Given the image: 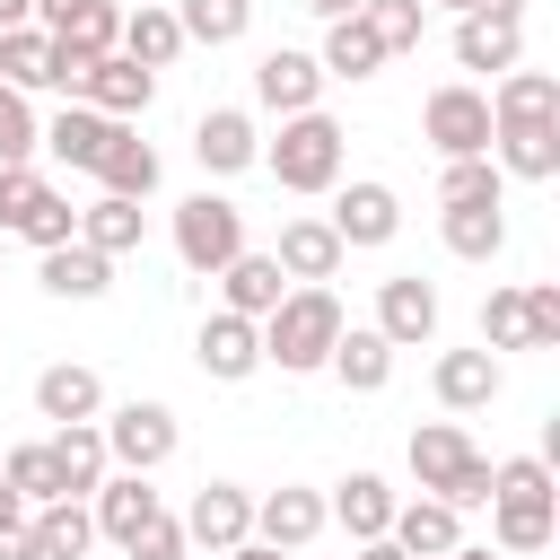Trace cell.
<instances>
[{"instance_id": "6da1fadb", "label": "cell", "mask_w": 560, "mask_h": 560, "mask_svg": "<svg viewBox=\"0 0 560 560\" xmlns=\"http://www.w3.org/2000/svg\"><path fill=\"white\" fill-rule=\"evenodd\" d=\"M490 542L508 551V560H525V551H551V534H560V481H551V455H508V464H490Z\"/></svg>"}, {"instance_id": "7a4b0ae2", "label": "cell", "mask_w": 560, "mask_h": 560, "mask_svg": "<svg viewBox=\"0 0 560 560\" xmlns=\"http://www.w3.org/2000/svg\"><path fill=\"white\" fill-rule=\"evenodd\" d=\"M341 298L324 289V280H298L271 315H262V368H280V376H315L324 359H332V341H341Z\"/></svg>"}, {"instance_id": "3957f363", "label": "cell", "mask_w": 560, "mask_h": 560, "mask_svg": "<svg viewBox=\"0 0 560 560\" xmlns=\"http://www.w3.org/2000/svg\"><path fill=\"white\" fill-rule=\"evenodd\" d=\"M341 122L324 114V105H306V114H280V140L254 158V166H271V184L280 192H332L341 184Z\"/></svg>"}, {"instance_id": "277c9868", "label": "cell", "mask_w": 560, "mask_h": 560, "mask_svg": "<svg viewBox=\"0 0 560 560\" xmlns=\"http://www.w3.org/2000/svg\"><path fill=\"white\" fill-rule=\"evenodd\" d=\"M411 481L446 508H481L490 499V455L455 420H429V429H411Z\"/></svg>"}, {"instance_id": "5b68a950", "label": "cell", "mask_w": 560, "mask_h": 560, "mask_svg": "<svg viewBox=\"0 0 560 560\" xmlns=\"http://www.w3.org/2000/svg\"><path fill=\"white\" fill-rule=\"evenodd\" d=\"M245 254V210L228 201V192H192V201H175V262L184 271H219V262H236Z\"/></svg>"}, {"instance_id": "8992f818", "label": "cell", "mask_w": 560, "mask_h": 560, "mask_svg": "<svg viewBox=\"0 0 560 560\" xmlns=\"http://www.w3.org/2000/svg\"><path fill=\"white\" fill-rule=\"evenodd\" d=\"M96 429H105V464H114V472H158V464L175 455V438H184L175 411H166V402H140V394L114 402V411H96Z\"/></svg>"}, {"instance_id": "52a82bcc", "label": "cell", "mask_w": 560, "mask_h": 560, "mask_svg": "<svg viewBox=\"0 0 560 560\" xmlns=\"http://www.w3.org/2000/svg\"><path fill=\"white\" fill-rule=\"evenodd\" d=\"M420 131H429V149H438V158H490V88H472V79L429 88Z\"/></svg>"}, {"instance_id": "ba28073f", "label": "cell", "mask_w": 560, "mask_h": 560, "mask_svg": "<svg viewBox=\"0 0 560 560\" xmlns=\"http://www.w3.org/2000/svg\"><path fill=\"white\" fill-rule=\"evenodd\" d=\"M332 236L341 245H394L402 236V201H394V184H376V175H350V184H332Z\"/></svg>"}, {"instance_id": "9c48e42d", "label": "cell", "mask_w": 560, "mask_h": 560, "mask_svg": "<svg viewBox=\"0 0 560 560\" xmlns=\"http://www.w3.org/2000/svg\"><path fill=\"white\" fill-rule=\"evenodd\" d=\"M192 359H201V376H210V385H245V376L262 368V324L219 306V315L192 332Z\"/></svg>"}, {"instance_id": "30bf717a", "label": "cell", "mask_w": 560, "mask_h": 560, "mask_svg": "<svg viewBox=\"0 0 560 560\" xmlns=\"http://www.w3.org/2000/svg\"><path fill=\"white\" fill-rule=\"evenodd\" d=\"M254 105H262V114H306V105H324V61L298 52V44L262 52V61H254Z\"/></svg>"}, {"instance_id": "8fae6325", "label": "cell", "mask_w": 560, "mask_h": 560, "mask_svg": "<svg viewBox=\"0 0 560 560\" xmlns=\"http://www.w3.org/2000/svg\"><path fill=\"white\" fill-rule=\"evenodd\" d=\"M376 332H385L394 350H420V341H438V289H429L420 271H394V280H376Z\"/></svg>"}, {"instance_id": "7c38bea8", "label": "cell", "mask_w": 560, "mask_h": 560, "mask_svg": "<svg viewBox=\"0 0 560 560\" xmlns=\"http://www.w3.org/2000/svg\"><path fill=\"white\" fill-rule=\"evenodd\" d=\"M192 158H201V175H245V166L262 158L254 114H245V105H210V114L192 122Z\"/></svg>"}, {"instance_id": "4fadbf2b", "label": "cell", "mask_w": 560, "mask_h": 560, "mask_svg": "<svg viewBox=\"0 0 560 560\" xmlns=\"http://www.w3.org/2000/svg\"><path fill=\"white\" fill-rule=\"evenodd\" d=\"M245 534H254V490H236V481H201L192 508H184V542L228 551V542H245Z\"/></svg>"}, {"instance_id": "5bb4252c", "label": "cell", "mask_w": 560, "mask_h": 560, "mask_svg": "<svg viewBox=\"0 0 560 560\" xmlns=\"http://www.w3.org/2000/svg\"><path fill=\"white\" fill-rule=\"evenodd\" d=\"M324 525H332V516H324V490H306V481H280V490L254 499V534L280 542V551H306Z\"/></svg>"}, {"instance_id": "9a60e30c", "label": "cell", "mask_w": 560, "mask_h": 560, "mask_svg": "<svg viewBox=\"0 0 560 560\" xmlns=\"http://www.w3.org/2000/svg\"><path fill=\"white\" fill-rule=\"evenodd\" d=\"M149 96H158V70H140L131 52H105V61H88V79H79V105H96V114H114V122L149 114Z\"/></svg>"}, {"instance_id": "2e32d148", "label": "cell", "mask_w": 560, "mask_h": 560, "mask_svg": "<svg viewBox=\"0 0 560 560\" xmlns=\"http://www.w3.org/2000/svg\"><path fill=\"white\" fill-rule=\"evenodd\" d=\"M341 236H332V219H315V210H298V219H280V245H271V262L289 271V289L298 280H332L341 271Z\"/></svg>"}, {"instance_id": "e0dca14e", "label": "cell", "mask_w": 560, "mask_h": 560, "mask_svg": "<svg viewBox=\"0 0 560 560\" xmlns=\"http://www.w3.org/2000/svg\"><path fill=\"white\" fill-rule=\"evenodd\" d=\"M35 280H44V298H70V306H88V298H105L114 289V254H96V245H44V262H35Z\"/></svg>"}, {"instance_id": "ac0fdd59", "label": "cell", "mask_w": 560, "mask_h": 560, "mask_svg": "<svg viewBox=\"0 0 560 560\" xmlns=\"http://www.w3.org/2000/svg\"><path fill=\"white\" fill-rule=\"evenodd\" d=\"M210 280H219V306H228V315H254V324H262V315L289 298V271H280L271 254H254V245H245L236 262H219Z\"/></svg>"}, {"instance_id": "d6986e66", "label": "cell", "mask_w": 560, "mask_h": 560, "mask_svg": "<svg viewBox=\"0 0 560 560\" xmlns=\"http://www.w3.org/2000/svg\"><path fill=\"white\" fill-rule=\"evenodd\" d=\"M385 534H394L411 560H446V551L464 542V508H446V499L420 490V499H394V525H385Z\"/></svg>"}, {"instance_id": "ffe728a7", "label": "cell", "mask_w": 560, "mask_h": 560, "mask_svg": "<svg viewBox=\"0 0 560 560\" xmlns=\"http://www.w3.org/2000/svg\"><path fill=\"white\" fill-rule=\"evenodd\" d=\"M490 158H499V175H516V184H551V175H560V122H499V131H490Z\"/></svg>"}, {"instance_id": "44dd1931", "label": "cell", "mask_w": 560, "mask_h": 560, "mask_svg": "<svg viewBox=\"0 0 560 560\" xmlns=\"http://www.w3.org/2000/svg\"><path fill=\"white\" fill-rule=\"evenodd\" d=\"M429 385H438L446 411H490L508 376H499V350H446V359L429 368Z\"/></svg>"}, {"instance_id": "7402d4cb", "label": "cell", "mask_w": 560, "mask_h": 560, "mask_svg": "<svg viewBox=\"0 0 560 560\" xmlns=\"http://www.w3.org/2000/svg\"><path fill=\"white\" fill-rule=\"evenodd\" d=\"M88 499H96V508H88V516H96V542H131V534L158 516V490H149V472H105Z\"/></svg>"}, {"instance_id": "603a6c76", "label": "cell", "mask_w": 560, "mask_h": 560, "mask_svg": "<svg viewBox=\"0 0 560 560\" xmlns=\"http://www.w3.org/2000/svg\"><path fill=\"white\" fill-rule=\"evenodd\" d=\"M516 61H525V26H516V18H481V9L455 18V70H490V79H499V70H516Z\"/></svg>"}, {"instance_id": "cb8c5ba5", "label": "cell", "mask_w": 560, "mask_h": 560, "mask_svg": "<svg viewBox=\"0 0 560 560\" xmlns=\"http://www.w3.org/2000/svg\"><path fill=\"white\" fill-rule=\"evenodd\" d=\"M105 140H114V114H96V105H61V114L35 131V149H52V158H61V166H79V175H96Z\"/></svg>"}, {"instance_id": "d4e9b609", "label": "cell", "mask_w": 560, "mask_h": 560, "mask_svg": "<svg viewBox=\"0 0 560 560\" xmlns=\"http://www.w3.org/2000/svg\"><path fill=\"white\" fill-rule=\"evenodd\" d=\"M350 394H385L394 385V341L376 332V324H341V341H332V359H324Z\"/></svg>"}, {"instance_id": "484cf974", "label": "cell", "mask_w": 560, "mask_h": 560, "mask_svg": "<svg viewBox=\"0 0 560 560\" xmlns=\"http://www.w3.org/2000/svg\"><path fill=\"white\" fill-rule=\"evenodd\" d=\"M105 411V376L96 368H79V359H61V368H44L35 376V420H96Z\"/></svg>"}, {"instance_id": "4316f807", "label": "cell", "mask_w": 560, "mask_h": 560, "mask_svg": "<svg viewBox=\"0 0 560 560\" xmlns=\"http://www.w3.org/2000/svg\"><path fill=\"white\" fill-rule=\"evenodd\" d=\"M324 516H332L350 542H368V534H385V525H394V481H385V472H350V481H332Z\"/></svg>"}, {"instance_id": "83f0119b", "label": "cell", "mask_w": 560, "mask_h": 560, "mask_svg": "<svg viewBox=\"0 0 560 560\" xmlns=\"http://www.w3.org/2000/svg\"><path fill=\"white\" fill-rule=\"evenodd\" d=\"M499 122H560V79L551 70H499V88H490V131Z\"/></svg>"}, {"instance_id": "f1b7e54d", "label": "cell", "mask_w": 560, "mask_h": 560, "mask_svg": "<svg viewBox=\"0 0 560 560\" xmlns=\"http://www.w3.org/2000/svg\"><path fill=\"white\" fill-rule=\"evenodd\" d=\"M26 534H35V560H88L96 516H88V499H44V508H26Z\"/></svg>"}, {"instance_id": "f546056e", "label": "cell", "mask_w": 560, "mask_h": 560, "mask_svg": "<svg viewBox=\"0 0 560 560\" xmlns=\"http://www.w3.org/2000/svg\"><path fill=\"white\" fill-rule=\"evenodd\" d=\"M324 79H376L385 70V44H376V26L350 9V18H324Z\"/></svg>"}, {"instance_id": "4dcf8cb0", "label": "cell", "mask_w": 560, "mask_h": 560, "mask_svg": "<svg viewBox=\"0 0 560 560\" xmlns=\"http://www.w3.org/2000/svg\"><path fill=\"white\" fill-rule=\"evenodd\" d=\"M96 184L122 192V201H149V192H158V149H149L131 122H114V140H105V158H96Z\"/></svg>"}, {"instance_id": "1f68e13d", "label": "cell", "mask_w": 560, "mask_h": 560, "mask_svg": "<svg viewBox=\"0 0 560 560\" xmlns=\"http://www.w3.org/2000/svg\"><path fill=\"white\" fill-rule=\"evenodd\" d=\"M114 52H131L140 70H166V61L184 52V26H175V9H166V0H140V9L122 18V35H114Z\"/></svg>"}, {"instance_id": "d6a6232c", "label": "cell", "mask_w": 560, "mask_h": 560, "mask_svg": "<svg viewBox=\"0 0 560 560\" xmlns=\"http://www.w3.org/2000/svg\"><path fill=\"white\" fill-rule=\"evenodd\" d=\"M438 228H446V254L455 262H499V245H508V210L499 201H455Z\"/></svg>"}, {"instance_id": "836d02e7", "label": "cell", "mask_w": 560, "mask_h": 560, "mask_svg": "<svg viewBox=\"0 0 560 560\" xmlns=\"http://www.w3.org/2000/svg\"><path fill=\"white\" fill-rule=\"evenodd\" d=\"M140 236H149V210L122 201V192H96V201L79 210V245H96V254H131Z\"/></svg>"}, {"instance_id": "e575fe53", "label": "cell", "mask_w": 560, "mask_h": 560, "mask_svg": "<svg viewBox=\"0 0 560 560\" xmlns=\"http://www.w3.org/2000/svg\"><path fill=\"white\" fill-rule=\"evenodd\" d=\"M52 464H61V481H70V499H88L114 464H105V429L96 420H61L52 429Z\"/></svg>"}, {"instance_id": "d590c367", "label": "cell", "mask_w": 560, "mask_h": 560, "mask_svg": "<svg viewBox=\"0 0 560 560\" xmlns=\"http://www.w3.org/2000/svg\"><path fill=\"white\" fill-rule=\"evenodd\" d=\"M0 88H18V96L52 88V35L44 26H0Z\"/></svg>"}, {"instance_id": "8d00e7d4", "label": "cell", "mask_w": 560, "mask_h": 560, "mask_svg": "<svg viewBox=\"0 0 560 560\" xmlns=\"http://www.w3.org/2000/svg\"><path fill=\"white\" fill-rule=\"evenodd\" d=\"M0 481H9L26 508H44V499H70V481H61V464H52V438H35V446H9Z\"/></svg>"}, {"instance_id": "74e56055", "label": "cell", "mask_w": 560, "mask_h": 560, "mask_svg": "<svg viewBox=\"0 0 560 560\" xmlns=\"http://www.w3.org/2000/svg\"><path fill=\"white\" fill-rule=\"evenodd\" d=\"M175 26L184 44H236L254 26V0H175Z\"/></svg>"}, {"instance_id": "f35d334b", "label": "cell", "mask_w": 560, "mask_h": 560, "mask_svg": "<svg viewBox=\"0 0 560 560\" xmlns=\"http://www.w3.org/2000/svg\"><path fill=\"white\" fill-rule=\"evenodd\" d=\"M359 18L376 26V44H385V61H394V52H411V44L429 35V0H359Z\"/></svg>"}, {"instance_id": "ab89813d", "label": "cell", "mask_w": 560, "mask_h": 560, "mask_svg": "<svg viewBox=\"0 0 560 560\" xmlns=\"http://www.w3.org/2000/svg\"><path fill=\"white\" fill-rule=\"evenodd\" d=\"M499 192H508L499 158H446V175H438V210H455V201H499Z\"/></svg>"}, {"instance_id": "60d3db41", "label": "cell", "mask_w": 560, "mask_h": 560, "mask_svg": "<svg viewBox=\"0 0 560 560\" xmlns=\"http://www.w3.org/2000/svg\"><path fill=\"white\" fill-rule=\"evenodd\" d=\"M114 35H122V18H114V0H88L70 26H52V44H70V52H88V61H105L114 52Z\"/></svg>"}, {"instance_id": "b9f144b4", "label": "cell", "mask_w": 560, "mask_h": 560, "mask_svg": "<svg viewBox=\"0 0 560 560\" xmlns=\"http://www.w3.org/2000/svg\"><path fill=\"white\" fill-rule=\"evenodd\" d=\"M481 350H525V289L481 298Z\"/></svg>"}, {"instance_id": "7bdbcfd3", "label": "cell", "mask_w": 560, "mask_h": 560, "mask_svg": "<svg viewBox=\"0 0 560 560\" xmlns=\"http://www.w3.org/2000/svg\"><path fill=\"white\" fill-rule=\"evenodd\" d=\"M9 236H26L35 254H44V245H70V236H79V210H70L61 192H44V201H35V210H26V219H18Z\"/></svg>"}, {"instance_id": "ee69618b", "label": "cell", "mask_w": 560, "mask_h": 560, "mask_svg": "<svg viewBox=\"0 0 560 560\" xmlns=\"http://www.w3.org/2000/svg\"><path fill=\"white\" fill-rule=\"evenodd\" d=\"M44 192H52V184L35 175V158H18V166H0V236H9V228H18V219H26L35 201H44Z\"/></svg>"}, {"instance_id": "f6af8a7d", "label": "cell", "mask_w": 560, "mask_h": 560, "mask_svg": "<svg viewBox=\"0 0 560 560\" xmlns=\"http://www.w3.org/2000/svg\"><path fill=\"white\" fill-rule=\"evenodd\" d=\"M35 105L18 96V88H0V166H18V158H35Z\"/></svg>"}, {"instance_id": "bcb514c9", "label": "cell", "mask_w": 560, "mask_h": 560, "mask_svg": "<svg viewBox=\"0 0 560 560\" xmlns=\"http://www.w3.org/2000/svg\"><path fill=\"white\" fill-rule=\"evenodd\" d=\"M525 350H560V280L525 289Z\"/></svg>"}, {"instance_id": "7dc6e473", "label": "cell", "mask_w": 560, "mask_h": 560, "mask_svg": "<svg viewBox=\"0 0 560 560\" xmlns=\"http://www.w3.org/2000/svg\"><path fill=\"white\" fill-rule=\"evenodd\" d=\"M122 551H131V560H184L192 542H184V516H166V508H158V516H149V525H140Z\"/></svg>"}, {"instance_id": "c3c4849f", "label": "cell", "mask_w": 560, "mask_h": 560, "mask_svg": "<svg viewBox=\"0 0 560 560\" xmlns=\"http://www.w3.org/2000/svg\"><path fill=\"white\" fill-rule=\"evenodd\" d=\"M228 560H289L280 542H262V534H245V542H228Z\"/></svg>"}, {"instance_id": "681fc988", "label": "cell", "mask_w": 560, "mask_h": 560, "mask_svg": "<svg viewBox=\"0 0 560 560\" xmlns=\"http://www.w3.org/2000/svg\"><path fill=\"white\" fill-rule=\"evenodd\" d=\"M79 9H88V0H35V18H44V35H52V26H70Z\"/></svg>"}, {"instance_id": "f907efd6", "label": "cell", "mask_w": 560, "mask_h": 560, "mask_svg": "<svg viewBox=\"0 0 560 560\" xmlns=\"http://www.w3.org/2000/svg\"><path fill=\"white\" fill-rule=\"evenodd\" d=\"M0 560H35V534H26V525H9V534H0Z\"/></svg>"}, {"instance_id": "816d5d0a", "label": "cell", "mask_w": 560, "mask_h": 560, "mask_svg": "<svg viewBox=\"0 0 560 560\" xmlns=\"http://www.w3.org/2000/svg\"><path fill=\"white\" fill-rule=\"evenodd\" d=\"M359 560H411V551H402L394 534H368V542H359Z\"/></svg>"}, {"instance_id": "f5cc1de1", "label": "cell", "mask_w": 560, "mask_h": 560, "mask_svg": "<svg viewBox=\"0 0 560 560\" xmlns=\"http://www.w3.org/2000/svg\"><path fill=\"white\" fill-rule=\"evenodd\" d=\"M9 525H26V499H18L9 481H0V534H9Z\"/></svg>"}, {"instance_id": "db71d44e", "label": "cell", "mask_w": 560, "mask_h": 560, "mask_svg": "<svg viewBox=\"0 0 560 560\" xmlns=\"http://www.w3.org/2000/svg\"><path fill=\"white\" fill-rule=\"evenodd\" d=\"M298 9H306V18H350L359 0H298Z\"/></svg>"}, {"instance_id": "11a10c76", "label": "cell", "mask_w": 560, "mask_h": 560, "mask_svg": "<svg viewBox=\"0 0 560 560\" xmlns=\"http://www.w3.org/2000/svg\"><path fill=\"white\" fill-rule=\"evenodd\" d=\"M0 26H35V0H0Z\"/></svg>"}, {"instance_id": "9f6ffc18", "label": "cell", "mask_w": 560, "mask_h": 560, "mask_svg": "<svg viewBox=\"0 0 560 560\" xmlns=\"http://www.w3.org/2000/svg\"><path fill=\"white\" fill-rule=\"evenodd\" d=\"M472 18V9H464ZM481 18H525V0H481Z\"/></svg>"}, {"instance_id": "6f0895ef", "label": "cell", "mask_w": 560, "mask_h": 560, "mask_svg": "<svg viewBox=\"0 0 560 560\" xmlns=\"http://www.w3.org/2000/svg\"><path fill=\"white\" fill-rule=\"evenodd\" d=\"M429 9H455V18H464V9H481V0H429Z\"/></svg>"}, {"instance_id": "680465c9", "label": "cell", "mask_w": 560, "mask_h": 560, "mask_svg": "<svg viewBox=\"0 0 560 560\" xmlns=\"http://www.w3.org/2000/svg\"><path fill=\"white\" fill-rule=\"evenodd\" d=\"M0 254H9V236H0Z\"/></svg>"}]
</instances>
